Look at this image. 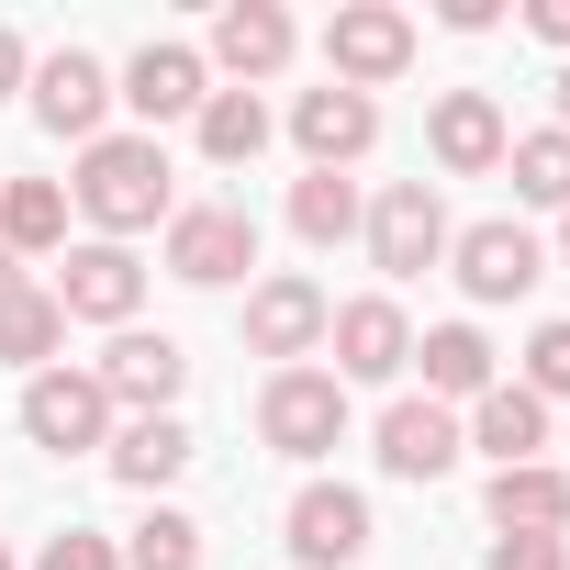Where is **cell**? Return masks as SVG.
<instances>
[{
	"instance_id": "12",
	"label": "cell",
	"mask_w": 570,
	"mask_h": 570,
	"mask_svg": "<svg viewBox=\"0 0 570 570\" xmlns=\"http://www.w3.org/2000/svg\"><path fill=\"white\" fill-rule=\"evenodd\" d=\"M112 101L157 135V124H190L202 101H213V68H202V46H179V35H146L135 46V68L112 79Z\"/></svg>"
},
{
	"instance_id": "38",
	"label": "cell",
	"mask_w": 570,
	"mask_h": 570,
	"mask_svg": "<svg viewBox=\"0 0 570 570\" xmlns=\"http://www.w3.org/2000/svg\"><path fill=\"white\" fill-rule=\"evenodd\" d=\"M0 570H23V559H12V548H0Z\"/></svg>"
},
{
	"instance_id": "14",
	"label": "cell",
	"mask_w": 570,
	"mask_h": 570,
	"mask_svg": "<svg viewBox=\"0 0 570 570\" xmlns=\"http://www.w3.org/2000/svg\"><path fill=\"white\" fill-rule=\"evenodd\" d=\"M90 381L112 392V414H179V381H190V347L179 336H157V325H124L101 358H90Z\"/></svg>"
},
{
	"instance_id": "4",
	"label": "cell",
	"mask_w": 570,
	"mask_h": 570,
	"mask_svg": "<svg viewBox=\"0 0 570 570\" xmlns=\"http://www.w3.org/2000/svg\"><path fill=\"white\" fill-rule=\"evenodd\" d=\"M414 68V12L403 0H336L325 12V79L336 90H392Z\"/></svg>"
},
{
	"instance_id": "37",
	"label": "cell",
	"mask_w": 570,
	"mask_h": 570,
	"mask_svg": "<svg viewBox=\"0 0 570 570\" xmlns=\"http://www.w3.org/2000/svg\"><path fill=\"white\" fill-rule=\"evenodd\" d=\"M559 135H570V68H559Z\"/></svg>"
},
{
	"instance_id": "19",
	"label": "cell",
	"mask_w": 570,
	"mask_h": 570,
	"mask_svg": "<svg viewBox=\"0 0 570 570\" xmlns=\"http://www.w3.org/2000/svg\"><path fill=\"white\" fill-rule=\"evenodd\" d=\"M414 370H425V403H448V414H459V403H481V392L503 381V358H492V336H481L470 314L425 325V336H414Z\"/></svg>"
},
{
	"instance_id": "5",
	"label": "cell",
	"mask_w": 570,
	"mask_h": 570,
	"mask_svg": "<svg viewBox=\"0 0 570 570\" xmlns=\"http://www.w3.org/2000/svg\"><path fill=\"white\" fill-rule=\"evenodd\" d=\"M257 436H268L279 459L347 448V381H336V370H268V381H257Z\"/></svg>"
},
{
	"instance_id": "3",
	"label": "cell",
	"mask_w": 570,
	"mask_h": 570,
	"mask_svg": "<svg viewBox=\"0 0 570 570\" xmlns=\"http://www.w3.org/2000/svg\"><path fill=\"white\" fill-rule=\"evenodd\" d=\"M325 279H303V268H268V279H246V358H268V370H314L325 358Z\"/></svg>"
},
{
	"instance_id": "18",
	"label": "cell",
	"mask_w": 570,
	"mask_h": 570,
	"mask_svg": "<svg viewBox=\"0 0 570 570\" xmlns=\"http://www.w3.org/2000/svg\"><path fill=\"white\" fill-rule=\"evenodd\" d=\"M292 146H303V168H358L370 146H381V101L370 90H303L292 101Z\"/></svg>"
},
{
	"instance_id": "35",
	"label": "cell",
	"mask_w": 570,
	"mask_h": 570,
	"mask_svg": "<svg viewBox=\"0 0 570 570\" xmlns=\"http://www.w3.org/2000/svg\"><path fill=\"white\" fill-rule=\"evenodd\" d=\"M23 292H35V279H23V257L0 246V303H23Z\"/></svg>"
},
{
	"instance_id": "15",
	"label": "cell",
	"mask_w": 570,
	"mask_h": 570,
	"mask_svg": "<svg viewBox=\"0 0 570 570\" xmlns=\"http://www.w3.org/2000/svg\"><path fill=\"white\" fill-rule=\"evenodd\" d=\"M292 57H303V23L279 12V0H224V12H213V57H202V68H224L235 90H268Z\"/></svg>"
},
{
	"instance_id": "32",
	"label": "cell",
	"mask_w": 570,
	"mask_h": 570,
	"mask_svg": "<svg viewBox=\"0 0 570 570\" xmlns=\"http://www.w3.org/2000/svg\"><path fill=\"white\" fill-rule=\"evenodd\" d=\"M436 23H448V35H492V23H503V0H436Z\"/></svg>"
},
{
	"instance_id": "6",
	"label": "cell",
	"mask_w": 570,
	"mask_h": 570,
	"mask_svg": "<svg viewBox=\"0 0 570 570\" xmlns=\"http://www.w3.org/2000/svg\"><path fill=\"white\" fill-rule=\"evenodd\" d=\"M448 268H459V292H470V303H525L537 279H548V235L514 224V213H481V224L448 235Z\"/></svg>"
},
{
	"instance_id": "21",
	"label": "cell",
	"mask_w": 570,
	"mask_h": 570,
	"mask_svg": "<svg viewBox=\"0 0 570 570\" xmlns=\"http://www.w3.org/2000/svg\"><path fill=\"white\" fill-rule=\"evenodd\" d=\"M459 448H481L492 470H525V459H548V403L514 392V381H492V392L459 414Z\"/></svg>"
},
{
	"instance_id": "16",
	"label": "cell",
	"mask_w": 570,
	"mask_h": 570,
	"mask_svg": "<svg viewBox=\"0 0 570 570\" xmlns=\"http://www.w3.org/2000/svg\"><path fill=\"white\" fill-rule=\"evenodd\" d=\"M503 146H514V124H503L492 90H436V101H425V157H436L448 179H492Z\"/></svg>"
},
{
	"instance_id": "27",
	"label": "cell",
	"mask_w": 570,
	"mask_h": 570,
	"mask_svg": "<svg viewBox=\"0 0 570 570\" xmlns=\"http://www.w3.org/2000/svg\"><path fill=\"white\" fill-rule=\"evenodd\" d=\"M503 168H514V202H537V213H570V135H559V124L514 135V146H503Z\"/></svg>"
},
{
	"instance_id": "34",
	"label": "cell",
	"mask_w": 570,
	"mask_h": 570,
	"mask_svg": "<svg viewBox=\"0 0 570 570\" xmlns=\"http://www.w3.org/2000/svg\"><path fill=\"white\" fill-rule=\"evenodd\" d=\"M23 79H35V46H23V35H12V23H0V101H12V90H23Z\"/></svg>"
},
{
	"instance_id": "8",
	"label": "cell",
	"mask_w": 570,
	"mask_h": 570,
	"mask_svg": "<svg viewBox=\"0 0 570 570\" xmlns=\"http://www.w3.org/2000/svg\"><path fill=\"white\" fill-rule=\"evenodd\" d=\"M112 425H124V414H112V392H101L90 370L57 358V370L23 381V436H35L46 459H90V448H112Z\"/></svg>"
},
{
	"instance_id": "9",
	"label": "cell",
	"mask_w": 570,
	"mask_h": 570,
	"mask_svg": "<svg viewBox=\"0 0 570 570\" xmlns=\"http://www.w3.org/2000/svg\"><path fill=\"white\" fill-rule=\"evenodd\" d=\"M325 358H336V381H347V392H358V381H370V392H381V381H403V370H414V325H403V303H392V292L336 303V314H325Z\"/></svg>"
},
{
	"instance_id": "22",
	"label": "cell",
	"mask_w": 570,
	"mask_h": 570,
	"mask_svg": "<svg viewBox=\"0 0 570 570\" xmlns=\"http://www.w3.org/2000/svg\"><path fill=\"white\" fill-rule=\"evenodd\" d=\"M101 459H112V481H124V492H168V481L190 470V425H179V414H124Z\"/></svg>"
},
{
	"instance_id": "17",
	"label": "cell",
	"mask_w": 570,
	"mask_h": 570,
	"mask_svg": "<svg viewBox=\"0 0 570 570\" xmlns=\"http://www.w3.org/2000/svg\"><path fill=\"white\" fill-rule=\"evenodd\" d=\"M370 459H381L392 481H448L470 448H459V414H448V403L403 392V403H381V425H370Z\"/></svg>"
},
{
	"instance_id": "26",
	"label": "cell",
	"mask_w": 570,
	"mask_h": 570,
	"mask_svg": "<svg viewBox=\"0 0 570 570\" xmlns=\"http://www.w3.org/2000/svg\"><path fill=\"white\" fill-rule=\"evenodd\" d=\"M57 347H68V314H57L46 279H35L23 303H0V358H12L23 381H35V370H57Z\"/></svg>"
},
{
	"instance_id": "28",
	"label": "cell",
	"mask_w": 570,
	"mask_h": 570,
	"mask_svg": "<svg viewBox=\"0 0 570 570\" xmlns=\"http://www.w3.org/2000/svg\"><path fill=\"white\" fill-rule=\"evenodd\" d=\"M124 570H202V525L179 503H146L135 537H124Z\"/></svg>"
},
{
	"instance_id": "1",
	"label": "cell",
	"mask_w": 570,
	"mask_h": 570,
	"mask_svg": "<svg viewBox=\"0 0 570 570\" xmlns=\"http://www.w3.org/2000/svg\"><path fill=\"white\" fill-rule=\"evenodd\" d=\"M68 213H90V235H101V246H124V235L168 224V213H179V190H168V146H157V135H101V146H79Z\"/></svg>"
},
{
	"instance_id": "31",
	"label": "cell",
	"mask_w": 570,
	"mask_h": 570,
	"mask_svg": "<svg viewBox=\"0 0 570 570\" xmlns=\"http://www.w3.org/2000/svg\"><path fill=\"white\" fill-rule=\"evenodd\" d=\"M481 570H570V537H492Z\"/></svg>"
},
{
	"instance_id": "24",
	"label": "cell",
	"mask_w": 570,
	"mask_h": 570,
	"mask_svg": "<svg viewBox=\"0 0 570 570\" xmlns=\"http://www.w3.org/2000/svg\"><path fill=\"white\" fill-rule=\"evenodd\" d=\"M358 224H370V202H358L347 168H303V179H292V235H303V246H347Z\"/></svg>"
},
{
	"instance_id": "2",
	"label": "cell",
	"mask_w": 570,
	"mask_h": 570,
	"mask_svg": "<svg viewBox=\"0 0 570 570\" xmlns=\"http://www.w3.org/2000/svg\"><path fill=\"white\" fill-rule=\"evenodd\" d=\"M157 257H168V279H190V292H235L257 268V213L246 202H179L157 224Z\"/></svg>"
},
{
	"instance_id": "13",
	"label": "cell",
	"mask_w": 570,
	"mask_h": 570,
	"mask_svg": "<svg viewBox=\"0 0 570 570\" xmlns=\"http://www.w3.org/2000/svg\"><path fill=\"white\" fill-rule=\"evenodd\" d=\"M35 124L46 135H68V146H101L112 135V68L90 57V46H57V57H35Z\"/></svg>"
},
{
	"instance_id": "7",
	"label": "cell",
	"mask_w": 570,
	"mask_h": 570,
	"mask_svg": "<svg viewBox=\"0 0 570 570\" xmlns=\"http://www.w3.org/2000/svg\"><path fill=\"white\" fill-rule=\"evenodd\" d=\"M358 235H370V268H381V279H425V268H448V235H459V224H448L436 179H392Z\"/></svg>"
},
{
	"instance_id": "36",
	"label": "cell",
	"mask_w": 570,
	"mask_h": 570,
	"mask_svg": "<svg viewBox=\"0 0 570 570\" xmlns=\"http://www.w3.org/2000/svg\"><path fill=\"white\" fill-rule=\"evenodd\" d=\"M548 257H559V268H570V213H559V235H548Z\"/></svg>"
},
{
	"instance_id": "33",
	"label": "cell",
	"mask_w": 570,
	"mask_h": 570,
	"mask_svg": "<svg viewBox=\"0 0 570 570\" xmlns=\"http://www.w3.org/2000/svg\"><path fill=\"white\" fill-rule=\"evenodd\" d=\"M525 35H537V46H559V68H570V0H537Z\"/></svg>"
},
{
	"instance_id": "25",
	"label": "cell",
	"mask_w": 570,
	"mask_h": 570,
	"mask_svg": "<svg viewBox=\"0 0 570 570\" xmlns=\"http://www.w3.org/2000/svg\"><path fill=\"white\" fill-rule=\"evenodd\" d=\"M0 246L12 257L68 246V179H0Z\"/></svg>"
},
{
	"instance_id": "30",
	"label": "cell",
	"mask_w": 570,
	"mask_h": 570,
	"mask_svg": "<svg viewBox=\"0 0 570 570\" xmlns=\"http://www.w3.org/2000/svg\"><path fill=\"white\" fill-rule=\"evenodd\" d=\"M35 570H124V537H101V525H57V537L35 548Z\"/></svg>"
},
{
	"instance_id": "23",
	"label": "cell",
	"mask_w": 570,
	"mask_h": 570,
	"mask_svg": "<svg viewBox=\"0 0 570 570\" xmlns=\"http://www.w3.org/2000/svg\"><path fill=\"white\" fill-rule=\"evenodd\" d=\"M190 135H202V157H213V168H257L279 124H268V101H257V90H213V101L190 112Z\"/></svg>"
},
{
	"instance_id": "11",
	"label": "cell",
	"mask_w": 570,
	"mask_h": 570,
	"mask_svg": "<svg viewBox=\"0 0 570 570\" xmlns=\"http://www.w3.org/2000/svg\"><path fill=\"white\" fill-rule=\"evenodd\" d=\"M279 548H292L303 570H358V559H370V492H347V481H303L292 514H279Z\"/></svg>"
},
{
	"instance_id": "20",
	"label": "cell",
	"mask_w": 570,
	"mask_h": 570,
	"mask_svg": "<svg viewBox=\"0 0 570 570\" xmlns=\"http://www.w3.org/2000/svg\"><path fill=\"white\" fill-rule=\"evenodd\" d=\"M481 514H492V537H570V470H559V459L492 470V481H481Z\"/></svg>"
},
{
	"instance_id": "29",
	"label": "cell",
	"mask_w": 570,
	"mask_h": 570,
	"mask_svg": "<svg viewBox=\"0 0 570 570\" xmlns=\"http://www.w3.org/2000/svg\"><path fill=\"white\" fill-rule=\"evenodd\" d=\"M514 392H537V403H570V314H548V325L525 336V370H514Z\"/></svg>"
},
{
	"instance_id": "10",
	"label": "cell",
	"mask_w": 570,
	"mask_h": 570,
	"mask_svg": "<svg viewBox=\"0 0 570 570\" xmlns=\"http://www.w3.org/2000/svg\"><path fill=\"white\" fill-rule=\"evenodd\" d=\"M46 292H57V314H68V325H112V336H124V325H135V303H146V257L90 235V246H68V257H57Z\"/></svg>"
}]
</instances>
